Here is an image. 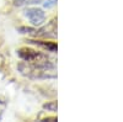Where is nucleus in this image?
<instances>
[{"instance_id":"nucleus-3","label":"nucleus","mask_w":123,"mask_h":122,"mask_svg":"<svg viewBox=\"0 0 123 122\" xmlns=\"http://www.w3.org/2000/svg\"><path fill=\"white\" fill-rule=\"evenodd\" d=\"M28 43H33L37 46H41L46 49H48L49 52H57V43L54 42H46V41H33V39H28Z\"/></svg>"},{"instance_id":"nucleus-1","label":"nucleus","mask_w":123,"mask_h":122,"mask_svg":"<svg viewBox=\"0 0 123 122\" xmlns=\"http://www.w3.org/2000/svg\"><path fill=\"white\" fill-rule=\"evenodd\" d=\"M17 54L25 62L32 63L37 68H48L49 64L46 60V56L37 52V51L32 48H27V47H21L17 49Z\"/></svg>"},{"instance_id":"nucleus-2","label":"nucleus","mask_w":123,"mask_h":122,"mask_svg":"<svg viewBox=\"0 0 123 122\" xmlns=\"http://www.w3.org/2000/svg\"><path fill=\"white\" fill-rule=\"evenodd\" d=\"M25 16L33 26H41L46 21V14L42 9L38 7H27L25 10Z\"/></svg>"},{"instance_id":"nucleus-5","label":"nucleus","mask_w":123,"mask_h":122,"mask_svg":"<svg viewBox=\"0 0 123 122\" xmlns=\"http://www.w3.org/2000/svg\"><path fill=\"white\" fill-rule=\"evenodd\" d=\"M43 109L44 110H48V111H52V112H55V111H57V103H55V101H52V103L44 104L43 105Z\"/></svg>"},{"instance_id":"nucleus-6","label":"nucleus","mask_w":123,"mask_h":122,"mask_svg":"<svg viewBox=\"0 0 123 122\" xmlns=\"http://www.w3.org/2000/svg\"><path fill=\"white\" fill-rule=\"evenodd\" d=\"M17 31H18L20 33H36V32H37L36 30L32 28V27H18Z\"/></svg>"},{"instance_id":"nucleus-4","label":"nucleus","mask_w":123,"mask_h":122,"mask_svg":"<svg viewBox=\"0 0 123 122\" xmlns=\"http://www.w3.org/2000/svg\"><path fill=\"white\" fill-rule=\"evenodd\" d=\"M39 0H14V4L16 6H22V5H26V4H36Z\"/></svg>"},{"instance_id":"nucleus-7","label":"nucleus","mask_w":123,"mask_h":122,"mask_svg":"<svg viewBox=\"0 0 123 122\" xmlns=\"http://www.w3.org/2000/svg\"><path fill=\"white\" fill-rule=\"evenodd\" d=\"M55 4H57V0H46L43 3V6L46 9H52L53 6H55Z\"/></svg>"}]
</instances>
